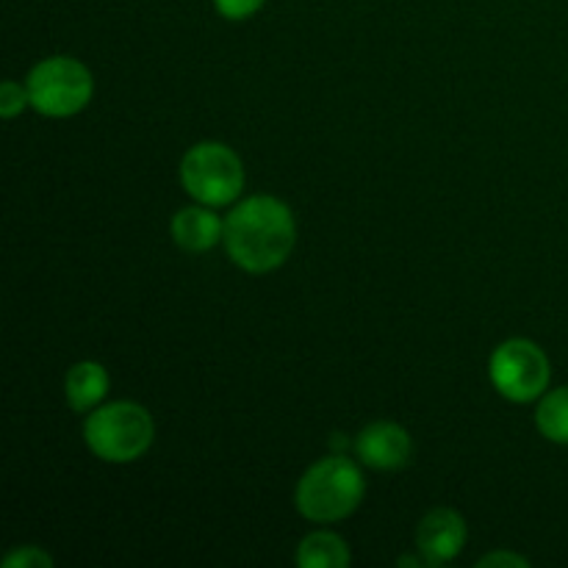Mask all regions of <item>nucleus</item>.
<instances>
[{"mask_svg":"<svg viewBox=\"0 0 568 568\" xmlns=\"http://www.w3.org/2000/svg\"><path fill=\"white\" fill-rule=\"evenodd\" d=\"M536 427L547 442L568 444V386L544 394L536 408Z\"/></svg>","mask_w":568,"mask_h":568,"instance_id":"12","label":"nucleus"},{"mask_svg":"<svg viewBox=\"0 0 568 568\" xmlns=\"http://www.w3.org/2000/svg\"><path fill=\"white\" fill-rule=\"evenodd\" d=\"M170 236L186 253H209L225 239V222L211 205H189L172 216Z\"/></svg>","mask_w":568,"mask_h":568,"instance_id":"9","label":"nucleus"},{"mask_svg":"<svg viewBox=\"0 0 568 568\" xmlns=\"http://www.w3.org/2000/svg\"><path fill=\"white\" fill-rule=\"evenodd\" d=\"M109 372L98 361H78L64 377V397L70 403L72 410L78 414H87L94 410L109 394Z\"/></svg>","mask_w":568,"mask_h":568,"instance_id":"10","label":"nucleus"},{"mask_svg":"<svg viewBox=\"0 0 568 568\" xmlns=\"http://www.w3.org/2000/svg\"><path fill=\"white\" fill-rule=\"evenodd\" d=\"M488 377L505 399L525 405L547 394L552 369H549L547 353L536 342L508 338L491 353Z\"/></svg>","mask_w":568,"mask_h":568,"instance_id":"6","label":"nucleus"},{"mask_svg":"<svg viewBox=\"0 0 568 568\" xmlns=\"http://www.w3.org/2000/svg\"><path fill=\"white\" fill-rule=\"evenodd\" d=\"M349 555L347 541L331 530H316L300 541L297 566L300 568H347Z\"/></svg>","mask_w":568,"mask_h":568,"instance_id":"11","label":"nucleus"},{"mask_svg":"<svg viewBox=\"0 0 568 568\" xmlns=\"http://www.w3.org/2000/svg\"><path fill=\"white\" fill-rule=\"evenodd\" d=\"M225 250L239 270L266 275L283 266L297 244L292 209L272 194H253L225 216Z\"/></svg>","mask_w":568,"mask_h":568,"instance_id":"1","label":"nucleus"},{"mask_svg":"<svg viewBox=\"0 0 568 568\" xmlns=\"http://www.w3.org/2000/svg\"><path fill=\"white\" fill-rule=\"evenodd\" d=\"M26 105H31L28 87H22V83L17 81L0 83V116H3V120H14L17 114H22Z\"/></svg>","mask_w":568,"mask_h":568,"instance_id":"13","label":"nucleus"},{"mask_svg":"<svg viewBox=\"0 0 568 568\" xmlns=\"http://www.w3.org/2000/svg\"><path fill=\"white\" fill-rule=\"evenodd\" d=\"M55 560L44 552L42 547H14L9 555L3 558V568H53Z\"/></svg>","mask_w":568,"mask_h":568,"instance_id":"14","label":"nucleus"},{"mask_svg":"<svg viewBox=\"0 0 568 568\" xmlns=\"http://www.w3.org/2000/svg\"><path fill=\"white\" fill-rule=\"evenodd\" d=\"M477 566H480V568H494V566H519V568H527V566H530V560L521 558V555H516V552H505V549H499V552L483 555V558L477 560Z\"/></svg>","mask_w":568,"mask_h":568,"instance_id":"16","label":"nucleus"},{"mask_svg":"<svg viewBox=\"0 0 568 568\" xmlns=\"http://www.w3.org/2000/svg\"><path fill=\"white\" fill-rule=\"evenodd\" d=\"M266 0H214V9L216 14L225 17V20H250L253 14H258L261 6H264Z\"/></svg>","mask_w":568,"mask_h":568,"instance_id":"15","label":"nucleus"},{"mask_svg":"<svg viewBox=\"0 0 568 568\" xmlns=\"http://www.w3.org/2000/svg\"><path fill=\"white\" fill-rule=\"evenodd\" d=\"M83 442L105 464H133L155 442V422L144 405L131 399L100 405L83 422Z\"/></svg>","mask_w":568,"mask_h":568,"instance_id":"3","label":"nucleus"},{"mask_svg":"<svg viewBox=\"0 0 568 568\" xmlns=\"http://www.w3.org/2000/svg\"><path fill=\"white\" fill-rule=\"evenodd\" d=\"M366 494L364 471L344 455H327L303 471L294 491L300 516L316 525H333L361 508Z\"/></svg>","mask_w":568,"mask_h":568,"instance_id":"2","label":"nucleus"},{"mask_svg":"<svg viewBox=\"0 0 568 568\" xmlns=\"http://www.w3.org/2000/svg\"><path fill=\"white\" fill-rule=\"evenodd\" d=\"M181 183L194 203L231 205L244 192V164L222 142H197L183 153Z\"/></svg>","mask_w":568,"mask_h":568,"instance_id":"5","label":"nucleus"},{"mask_svg":"<svg viewBox=\"0 0 568 568\" xmlns=\"http://www.w3.org/2000/svg\"><path fill=\"white\" fill-rule=\"evenodd\" d=\"M414 453L408 430L397 422H372L355 436V455L364 466L377 471L403 469Z\"/></svg>","mask_w":568,"mask_h":568,"instance_id":"8","label":"nucleus"},{"mask_svg":"<svg viewBox=\"0 0 568 568\" xmlns=\"http://www.w3.org/2000/svg\"><path fill=\"white\" fill-rule=\"evenodd\" d=\"M26 87L37 114L64 120L87 109L94 94V75L72 55H50L28 72Z\"/></svg>","mask_w":568,"mask_h":568,"instance_id":"4","label":"nucleus"},{"mask_svg":"<svg viewBox=\"0 0 568 568\" xmlns=\"http://www.w3.org/2000/svg\"><path fill=\"white\" fill-rule=\"evenodd\" d=\"M469 527L453 508H433L416 527V552L427 566L453 564L466 547Z\"/></svg>","mask_w":568,"mask_h":568,"instance_id":"7","label":"nucleus"}]
</instances>
